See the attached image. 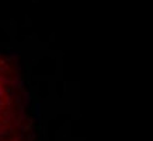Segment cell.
Masks as SVG:
<instances>
[{
    "label": "cell",
    "instance_id": "cell-1",
    "mask_svg": "<svg viewBox=\"0 0 153 141\" xmlns=\"http://www.w3.org/2000/svg\"><path fill=\"white\" fill-rule=\"evenodd\" d=\"M34 120L18 59L0 53V141H32Z\"/></svg>",
    "mask_w": 153,
    "mask_h": 141
}]
</instances>
